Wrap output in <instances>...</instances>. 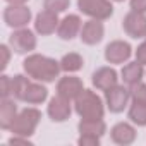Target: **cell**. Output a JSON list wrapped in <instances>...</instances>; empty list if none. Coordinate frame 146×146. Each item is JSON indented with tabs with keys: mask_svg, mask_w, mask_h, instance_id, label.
<instances>
[{
	"mask_svg": "<svg viewBox=\"0 0 146 146\" xmlns=\"http://www.w3.org/2000/svg\"><path fill=\"white\" fill-rule=\"evenodd\" d=\"M23 69L31 79L40 83H53L62 72L58 60L41 53H29L23 62Z\"/></svg>",
	"mask_w": 146,
	"mask_h": 146,
	"instance_id": "cell-1",
	"label": "cell"
},
{
	"mask_svg": "<svg viewBox=\"0 0 146 146\" xmlns=\"http://www.w3.org/2000/svg\"><path fill=\"white\" fill-rule=\"evenodd\" d=\"M74 112L81 119H103L105 103L95 91L84 88V91L74 100Z\"/></svg>",
	"mask_w": 146,
	"mask_h": 146,
	"instance_id": "cell-2",
	"label": "cell"
},
{
	"mask_svg": "<svg viewBox=\"0 0 146 146\" xmlns=\"http://www.w3.org/2000/svg\"><path fill=\"white\" fill-rule=\"evenodd\" d=\"M41 120V112L35 107H26L23 110H19L12 127H11V132L14 136H24V137H31L38 127Z\"/></svg>",
	"mask_w": 146,
	"mask_h": 146,
	"instance_id": "cell-3",
	"label": "cell"
},
{
	"mask_svg": "<svg viewBox=\"0 0 146 146\" xmlns=\"http://www.w3.org/2000/svg\"><path fill=\"white\" fill-rule=\"evenodd\" d=\"M78 9L90 19L107 21L113 16L112 0H78Z\"/></svg>",
	"mask_w": 146,
	"mask_h": 146,
	"instance_id": "cell-4",
	"label": "cell"
},
{
	"mask_svg": "<svg viewBox=\"0 0 146 146\" xmlns=\"http://www.w3.org/2000/svg\"><path fill=\"white\" fill-rule=\"evenodd\" d=\"M9 45H11L14 53H17V55H29L36 48L38 40H36L35 31H31L29 28H21V29H14L12 31V35L9 36Z\"/></svg>",
	"mask_w": 146,
	"mask_h": 146,
	"instance_id": "cell-5",
	"label": "cell"
},
{
	"mask_svg": "<svg viewBox=\"0 0 146 146\" xmlns=\"http://www.w3.org/2000/svg\"><path fill=\"white\" fill-rule=\"evenodd\" d=\"M131 103V88L125 84H117L105 91V105L110 110V113H120L124 112Z\"/></svg>",
	"mask_w": 146,
	"mask_h": 146,
	"instance_id": "cell-6",
	"label": "cell"
},
{
	"mask_svg": "<svg viewBox=\"0 0 146 146\" xmlns=\"http://www.w3.org/2000/svg\"><path fill=\"white\" fill-rule=\"evenodd\" d=\"M33 12L28 5H7L4 9V21L12 29L26 28L31 23Z\"/></svg>",
	"mask_w": 146,
	"mask_h": 146,
	"instance_id": "cell-7",
	"label": "cell"
},
{
	"mask_svg": "<svg viewBox=\"0 0 146 146\" xmlns=\"http://www.w3.org/2000/svg\"><path fill=\"white\" fill-rule=\"evenodd\" d=\"M122 29L127 36L134 40L146 38V14L131 11L122 19Z\"/></svg>",
	"mask_w": 146,
	"mask_h": 146,
	"instance_id": "cell-8",
	"label": "cell"
},
{
	"mask_svg": "<svg viewBox=\"0 0 146 146\" xmlns=\"http://www.w3.org/2000/svg\"><path fill=\"white\" fill-rule=\"evenodd\" d=\"M132 55V46L124 40H113L105 46V60L112 65L125 64Z\"/></svg>",
	"mask_w": 146,
	"mask_h": 146,
	"instance_id": "cell-9",
	"label": "cell"
},
{
	"mask_svg": "<svg viewBox=\"0 0 146 146\" xmlns=\"http://www.w3.org/2000/svg\"><path fill=\"white\" fill-rule=\"evenodd\" d=\"M57 95L74 102L83 91H84V86H83V81L78 78V76H72V74H67L64 78H60L57 81V88H55Z\"/></svg>",
	"mask_w": 146,
	"mask_h": 146,
	"instance_id": "cell-10",
	"label": "cell"
},
{
	"mask_svg": "<svg viewBox=\"0 0 146 146\" xmlns=\"http://www.w3.org/2000/svg\"><path fill=\"white\" fill-rule=\"evenodd\" d=\"M46 113H48V117L53 122H65L70 117V113H72V102L64 98V96H60V95H55L48 102Z\"/></svg>",
	"mask_w": 146,
	"mask_h": 146,
	"instance_id": "cell-11",
	"label": "cell"
},
{
	"mask_svg": "<svg viewBox=\"0 0 146 146\" xmlns=\"http://www.w3.org/2000/svg\"><path fill=\"white\" fill-rule=\"evenodd\" d=\"M91 83L93 86L98 90V91H108L110 88L117 86L119 84V74H117V70L113 67H98L95 72H93V76H91Z\"/></svg>",
	"mask_w": 146,
	"mask_h": 146,
	"instance_id": "cell-12",
	"label": "cell"
},
{
	"mask_svg": "<svg viewBox=\"0 0 146 146\" xmlns=\"http://www.w3.org/2000/svg\"><path fill=\"white\" fill-rule=\"evenodd\" d=\"M81 28H83L81 17L78 14H69V16L60 19L58 28H57V36L60 40H64V41H70V40H74L76 36H79Z\"/></svg>",
	"mask_w": 146,
	"mask_h": 146,
	"instance_id": "cell-13",
	"label": "cell"
},
{
	"mask_svg": "<svg viewBox=\"0 0 146 146\" xmlns=\"http://www.w3.org/2000/svg\"><path fill=\"white\" fill-rule=\"evenodd\" d=\"M105 36V26H103V21H98V19H90L86 23H83V28H81V33H79V38L84 45H98Z\"/></svg>",
	"mask_w": 146,
	"mask_h": 146,
	"instance_id": "cell-14",
	"label": "cell"
},
{
	"mask_svg": "<svg viewBox=\"0 0 146 146\" xmlns=\"http://www.w3.org/2000/svg\"><path fill=\"white\" fill-rule=\"evenodd\" d=\"M58 23H60L58 14L43 9V11L38 12L36 17H35V31H36L40 36H50V35L57 33Z\"/></svg>",
	"mask_w": 146,
	"mask_h": 146,
	"instance_id": "cell-15",
	"label": "cell"
},
{
	"mask_svg": "<svg viewBox=\"0 0 146 146\" xmlns=\"http://www.w3.org/2000/svg\"><path fill=\"white\" fill-rule=\"evenodd\" d=\"M136 137H137L136 127L132 124H129V122H119L110 129V139L115 144L129 146V144H132L136 141Z\"/></svg>",
	"mask_w": 146,
	"mask_h": 146,
	"instance_id": "cell-16",
	"label": "cell"
},
{
	"mask_svg": "<svg viewBox=\"0 0 146 146\" xmlns=\"http://www.w3.org/2000/svg\"><path fill=\"white\" fill-rule=\"evenodd\" d=\"M19 108L16 105V98H2L0 102V127L4 131H11Z\"/></svg>",
	"mask_w": 146,
	"mask_h": 146,
	"instance_id": "cell-17",
	"label": "cell"
},
{
	"mask_svg": "<svg viewBox=\"0 0 146 146\" xmlns=\"http://www.w3.org/2000/svg\"><path fill=\"white\" fill-rule=\"evenodd\" d=\"M144 65H141L139 62H125L124 64V67H122V70H120V76H122V81H124V84L125 86H129V88H132V86H136L137 83H141L143 81V78H144Z\"/></svg>",
	"mask_w": 146,
	"mask_h": 146,
	"instance_id": "cell-18",
	"label": "cell"
},
{
	"mask_svg": "<svg viewBox=\"0 0 146 146\" xmlns=\"http://www.w3.org/2000/svg\"><path fill=\"white\" fill-rule=\"evenodd\" d=\"M46 98H48V90H46V86H45L43 83L36 81V83H31V84L28 86V91H26L23 102L28 103V105H41L43 102H46Z\"/></svg>",
	"mask_w": 146,
	"mask_h": 146,
	"instance_id": "cell-19",
	"label": "cell"
},
{
	"mask_svg": "<svg viewBox=\"0 0 146 146\" xmlns=\"http://www.w3.org/2000/svg\"><path fill=\"white\" fill-rule=\"evenodd\" d=\"M79 134H95V136H103L107 132V124L103 119H81L78 124Z\"/></svg>",
	"mask_w": 146,
	"mask_h": 146,
	"instance_id": "cell-20",
	"label": "cell"
},
{
	"mask_svg": "<svg viewBox=\"0 0 146 146\" xmlns=\"http://www.w3.org/2000/svg\"><path fill=\"white\" fill-rule=\"evenodd\" d=\"M58 62H60L62 72H65V74H74V72L81 70L83 65H84V58H83L79 53H76V52H69V53H65Z\"/></svg>",
	"mask_w": 146,
	"mask_h": 146,
	"instance_id": "cell-21",
	"label": "cell"
},
{
	"mask_svg": "<svg viewBox=\"0 0 146 146\" xmlns=\"http://www.w3.org/2000/svg\"><path fill=\"white\" fill-rule=\"evenodd\" d=\"M127 117L134 125L146 127V103L131 102L127 107Z\"/></svg>",
	"mask_w": 146,
	"mask_h": 146,
	"instance_id": "cell-22",
	"label": "cell"
},
{
	"mask_svg": "<svg viewBox=\"0 0 146 146\" xmlns=\"http://www.w3.org/2000/svg\"><path fill=\"white\" fill-rule=\"evenodd\" d=\"M31 78L26 74H16L14 78H12V98H16L17 102H23L24 100V95H26V91H28V86L31 84V81H29Z\"/></svg>",
	"mask_w": 146,
	"mask_h": 146,
	"instance_id": "cell-23",
	"label": "cell"
},
{
	"mask_svg": "<svg viewBox=\"0 0 146 146\" xmlns=\"http://www.w3.org/2000/svg\"><path fill=\"white\" fill-rule=\"evenodd\" d=\"M70 0H43V9L55 12V14H62L69 9Z\"/></svg>",
	"mask_w": 146,
	"mask_h": 146,
	"instance_id": "cell-24",
	"label": "cell"
},
{
	"mask_svg": "<svg viewBox=\"0 0 146 146\" xmlns=\"http://www.w3.org/2000/svg\"><path fill=\"white\" fill-rule=\"evenodd\" d=\"M131 102L146 103V84H144L143 81L131 88Z\"/></svg>",
	"mask_w": 146,
	"mask_h": 146,
	"instance_id": "cell-25",
	"label": "cell"
},
{
	"mask_svg": "<svg viewBox=\"0 0 146 146\" xmlns=\"http://www.w3.org/2000/svg\"><path fill=\"white\" fill-rule=\"evenodd\" d=\"M0 96L2 98H11L12 96V78L7 74L0 76Z\"/></svg>",
	"mask_w": 146,
	"mask_h": 146,
	"instance_id": "cell-26",
	"label": "cell"
},
{
	"mask_svg": "<svg viewBox=\"0 0 146 146\" xmlns=\"http://www.w3.org/2000/svg\"><path fill=\"white\" fill-rule=\"evenodd\" d=\"M100 136H95V134H79V139H78V144L79 146H98L100 144Z\"/></svg>",
	"mask_w": 146,
	"mask_h": 146,
	"instance_id": "cell-27",
	"label": "cell"
},
{
	"mask_svg": "<svg viewBox=\"0 0 146 146\" xmlns=\"http://www.w3.org/2000/svg\"><path fill=\"white\" fill-rule=\"evenodd\" d=\"M0 53H2V64H0V69L5 70L7 65H9V62H11V53H12L11 45H5V43L0 45Z\"/></svg>",
	"mask_w": 146,
	"mask_h": 146,
	"instance_id": "cell-28",
	"label": "cell"
},
{
	"mask_svg": "<svg viewBox=\"0 0 146 146\" xmlns=\"http://www.w3.org/2000/svg\"><path fill=\"white\" fill-rule=\"evenodd\" d=\"M134 55H136V62H139L141 65H146V40L141 45H137Z\"/></svg>",
	"mask_w": 146,
	"mask_h": 146,
	"instance_id": "cell-29",
	"label": "cell"
},
{
	"mask_svg": "<svg viewBox=\"0 0 146 146\" xmlns=\"http://www.w3.org/2000/svg\"><path fill=\"white\" fill-rule=\"evenodd\" d=\"M129 5H131V11L146 14V0H129Z\"/></svg>",
	"mask_w": 146,
	"mask_h": 146,
	"instance_id": "cell-30",
	"label": "cell"
},
{
	"mask_svg": "<svg viewBox=\"0 0 146 146\" xmlns=\"http://www.w3.org/2000/svg\"><path fill=\"white\" fill-rule=\"evenodd\" d=\"M9 144H31V141H29V137H24V136H12L11 139H9Z\"/></svg>",
	"mask_w": 146,
	"mask_h": 146,
	"instance_id": "cell-31",
	"label": "cell"
},
{
	"mask_svg": "<svg viewBox=\"0 0 146 146\" xmlns=\"http://www.w3.org/2000/svg\"><path fill=\"white\" fill-rule=\"evenodd\" d=\"M9 5H26L29 0H5Z\"/></svg>",
	"mask_w": 146,
	"mask_h": 146,
	"instance_id": "cell-32",
	"label": "cell"
},
{
	"mask_svg": "<svg viewBox=\"0 0 146 146\" xmlns=\"http://www.w3.org/2000/svg\"><path fill=\"white\" fill-rule=\"evenodd\" d=\"M112 2H124V0H112Z\"/></svg>",
	"mask_w": 146,
	"mask_h": 146,
	"instance_id": "cell-33",
	"label": "cell"
},
{
	"mask_svg": "<svg viewBox=\"0 0 146 146\" xmlns=\"http://www.w3.org/2000/svg\"><path fill=\"white\" fill-rule=\"evenodd\" d=\"M144 40H146V38H144Z\"/></svg>",
	"mask_w": 146,
	"mask_h": 146,
	"instance_id": "cell-34",
	"label": "cell"
}]
</instances>
